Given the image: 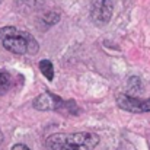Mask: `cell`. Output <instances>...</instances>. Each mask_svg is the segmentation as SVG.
<instances>
[{
    "mask_svg": "<svg viewBox=\"0 0 150 150\" xmlns=\"http://www.w3.org/2000/svg\"><path fill=\"white\" fill-rule=\"evenodd\" d=\"M74 105V102L69 100V102H63L58 96H55L51 92H45L42 95H40L37 99L34 100V108L40 109V111H48V109H54V111H61L63 108L70 109V106Z\"/></svg>",
    "mask_w": 150,
    "mask_h": 150,
    "instance_id": "cell-4",
    "label": "cell"
},
{
    "mask_svg": "<svg viewBox=\"0 0 150 150\" xmlns=\"http://www.w3.org/2000/svg\"><path fill=\"white\" fill-rule=\"evenodd\" d=\"M38 67H40V71L44 74L45 79L52 80V77H54V66H52V63L50 60H41Z\"/></svg>",
    "mask_w": 150,
    "mask_h": 150,
    "instance_id": "cell-7",
    "label": "cell"
},
{
    "mask_svg": "<svg viewBox=\"0 0 150 150\" xmlns=\"http://www.w3.org/2000/svg\"><path fill=\"white\" fill-rule=\"evenodd\" d=\"M1 143H3V134L0 133V144H1Z\"/></svg>",
    "mask_w": 150,
    "mask_h": 150,
    "instance_id": "cell-9",
    "label": "cell"
},
{
    "mask_svg": "<svg viewBox=\"0 0 150 150\" xmlns=\"http://www.w3.org/2000/svg\"><path fill=\"white\" fill-rule=\"evenodd\" d=\"M112 12H114L112 0H91L89 15L95 25L98 26L106 25L112 18Z\"/></svg>",
    "mask_w": 150,
    "mask_h": 150,
    "instance_id": "cell-3",
    "label": "cell"
},
{
    "mask_svg": "<svg viewBox=\"0 0 150 150\" xmlns=\"http://www.w3.org/2000/svg\"><path fill=\"white\" fill-rule=\"evenodd\" d=\"M12 150H31L28 146H25V144H22V143H18V144H15Z\"/></svg>",
    "mask_w": 150,
    "mask_h": 150,
    "instance_id": "cell-8",
    "label": "cell"
},
{
    "mask_svg": "<svg viewBox=\"0 0 150 150\" xmlns=\"http://www.w3.org/2000/svg\"><path fill=\"white\" fill-rule=\"evenodd\" d=\"M99 136L92 131L55 133L45 140V150H95Z\"/></svg>",
    "mask_w": 150,
    "mask_h": 150,
    "instance_id": "cell-1",
    "label": "cell"
},
{
    "mask_svg": "<svg viewBox=\"0 0 150 150\" xmlns=\"http://www.w3.org/2000/svg\"><path fill=\"white\" fill-rule=\"evenodd\" d=\"M117 103L121 109L128 111V112L140 114V112H149L150 111V98L142 100L139 98L130 96L127 93H120V95H117Z\"/></svg>",
    "mask_w": 150,
    "mask_h": 150,
    "instance_id": "cell-5",
    "label": "cell"
},
{
    "mask_svg": "<svg viewBox=\"0 0 150 150\" xmlns=\"http://www.w3.org/2000/svg\"><path fill=\"white\" fill-rule=\"evenodd\" d=\"M1 1H3V0H0V3H1Z\"/></svg>",
    "mask_w": 150,
    "mask_h": 150,
    "instance_id": "cell-10",
    "label": "cell"
},
{
    "mask_svg": "<svg viewBox=\"0 0 150 150\" xmlns=\"http://www.w3.org/2000/svg\"><path fill=\"white\" fill-rule=\"evenodd\" d=\"M0 41L7 51L19 55H34L40 50V44L34 35L16 26H3L0 29Z\"/></svg>",
    "mask_w": 150,
    "mask_h": 150,
    "instance_id": "cell-2",
    "label": "cell"
},
{
    "mask_svg": "<svg viewBox=\"0 0 150 150\" xmlns=\"http://www.w3.org/2000/svg\"><path fill=\"white\" fill-rule=\"evenodd\" d=\"M13 86V77L9 71L0 70V95L7 93Z\"/></svg>",
    "mask_w": 150,
    "mask_h": 150,
    "instance_id": "cell-6",
    "label": "cell"
}]
</instances>
